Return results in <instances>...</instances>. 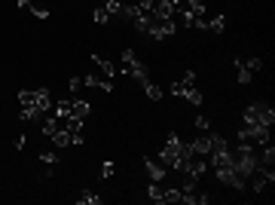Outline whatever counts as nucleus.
<instances>
[{
	"label": "nucleus",
	"instance_id": "nucleus-33",
	"mask_svg": "<svg viewBox=\"0 0 275 205\" xmlns=\"http://www.w3.org/2000/svg\"><path fill=\"white\" fill-rule=\"evenodd\" d=\"M122 4H138V6H144L147 12L153 10V0H122Z\"/></svg>",
	"mask_w": 275,
	"mask_h": 205
},
{
	"label": "nucleus",
	"instance_id": "nucleus-15",
	"mask_svg": "<svg viewBox=\"0 0 275 205\" xmlns=\"http://www.w3.org/2000/svg\"><path fill=\"white\" fill-rule=\"evenodd\" d=\"M61 126H64V122H61V120H58V116H49V120H46V122H43V126H40V132H43V135H46V138H52V135H55V132H58V129H61Z\"/></svg>",
	"mask_w": 275,
	"mask_h": 205
},
{
	"label": "nucleus",
	"instance_id": "nucleus-12",
	"mask_svg": "<svg viewBox=\"0 0 275 205\" xmlns=\"http://www.w3.org/2000/svg\"><path fill=\"white\" fill-rule=\"evenodd\" d=\"M92 62H95L98 68H101V74L107 76V80H113V76H116V70H119V68H116L110 58H98V56H92Z\"/></svg>",
	"mask_w": 275,
	"mask_h": 205
},
{
	"label": "nucleus",
	"instance_id": "nucleus-34",
	"mask_svg": "<svg viewBox=\"0 0 275 205\" xmlns=\"http://www.w3.org/2000/svg\"><path fill=\"white\" fill-rule=\"evenodd\" d=\"M113 172H116V166H113V162H104V166H101V172H98V174H101V178H110Z\"/></svg>",
	"mask_w": 275,
	"mask_h": 205
},
{
	"label": "nucleus",
	"instance_id": "nucleus-19",
	"mask_svg": "<svg viewBox=\"0 0 275 205\" xmlns=\"http://www.w3.org/2000/svg\"><path fill=\"white\" fill-rule=\"evenodd\" d=\"M64 129H67L70 135H83V129H86V120L70 116V120H64Z\"/></svg>",
	"mask_w": 275,
	"mask_h": 205
},
{
	"label": "nucleus",
	"instance_id": "nucleus-21",
	"mask_svg": "<svg viewBox=\"0 0 275 205\" xmlns=\"http://www.w3.org/2000/svg\"><path fill=\"white\" fill-rule=\"evenodd\" d=\"M77 205H101V196H95L92 190H83L77 196Z\"/></svg>",
	"mask_w": 275,
	"mask_h": 205
},
{
	"label": "nucleus",
	"instance_id": "nucleus-30",
	"mask_svg": "<svg viewBox=\"0 0 275 205\" xmlns=\"http://www.w3.org/2000/svg\"><path fill=\"white\" fill-rule=\"evenodd\" d=\"M67 89H70V95H77V92L83 89V76H70V83H67Z\"/></svg>",
	"mask_w": 275,
	"mask_h": 205
},
{
	"label": "nucleus",
	"instance_id": "nucleus-16",
	"mask_svg": "<svg viewBox=\"0 0 275 205\" xmlns=\"http://www.w3.org/2000/svg\"><path fill=\"white\" fill-rule=\"evenodd\" d=\"M101 6L110 12V18H122V6L126 4H122V0H101Z\"/></svg>",
	"mask_w": 275,
	"mask_h": 205
},
{
	"label": "nucleus",
	"instance_id": "nucleus-25",
	"mask_svg": "<svg viewBox=\"0 0 275 205\" xmlns=\"http://www.w3.org/2000/svg\"><path fill=\"white\" fill-rule=\"evenodd\" d=\"M40 160H43L46 166H58V162H61V156H58L55 150H46V153H40Z\"/></svg>",
	"mask_w": 275,
	"mask_h": 205
},
{
	"label": "nucleus",
	"instance_id": "nucleus-10",
	"mask_svg": "<svg viewBox=\"0 0 275 205\" xmlns=\"http://www.w3.org/2000/svg\"><path fill=\"white\" fill-rule=\"evenodd\" d=\"M83 86H92V89H101V92H113V83H110V80H98L95 74H86V76H83Z\"/></svg>",
	"mask_w": 275,
	"mask_h": 205
},
{
	"label": "nucleus",
	"instance_id": "nucleus-11",
	"mask_svg": "<svg viewBox=\"0 0 275 205\" xmlns=\"http://www.w3.org/2000/svg\"><path fill=\"white\" fill-rule=\"evenodd\" d=\"M147 199H150V202H162V199H165L162 181H150V184H147Z\"/></svg>",
	"mask_w": 275,
	"mask_h": 205
},
{
	"label": "nucleus",
	"instance_id": "nucleus-26",
	"mask_svg": "<svg viewBox=\"0 0 275 205\" xmlns=\"http://www.w3.org/2000/svg\"><path fill=\"white\" fill-rule=\"evenodd\" d=\"M187 10H193L196 16H205L208 6H205V0H187Z\"/></svg>",
	"mask_w": 275,
	"mask_h": 205
},
{
	"label": "nucleus",
	"instance_id": "nucleus-1",
	"mask_svg": "<svg viewBox=\"0 0 275 205\" xmlns=\"http://www.w3.org/2000/svg\"><path fill=\"white\" fill-rule=\"evenodd\" d=\"M18 101H21V110H18L21 122L40 120L43 114H49V108H52V95H49V89H21Z\"/></svg>",
	"mask_w": 275,
	"mask_h": 205
},
{
	"label": "nucleus",
	"instance_id": "nucleus-3",
	"mask_svg": "<svg viewBox=\"0 0 275 205\" xmlns=\"http://www.w3.org/2000/svg\"><path fill=\"white\" fill-rule=\"evenodd\" d=\"M122 70H126L132 80L147 83V64L135 56V49H122Z\"/></svg>",
	"mask_w": 275,
	"mask_h": 205
},
{
	"label": "nucleus",
	"instance_id": "nucleus-8",
	"mask_svg": "<svg viewBox=\"0 0 275 205\" xmlns=\"http://www.w3.org/2000/svg\"><path fill=\"white\" fill-rule=\"evenodd\" d=\"M144 168H147V178H150V181H162V178L168 174V168H165L159 160H150V156L144 160Z\"/></svg>",
	"mask_w": 275,
	"mask_h": 205
},
{
	"label": "nucleus",
	"instance_id": "nucleus-24",
	"mask_svg": "<svg viewBox=\"0 0 275 205\" xmlns=\"http://www.w3.org/2000/svg\"><path fill=\"white\" fill-rule=\"evenodd\" d=\"M92 18H95V24H107V22H110V12H107L101 4H98V6H95V12H92Z\"/></svg>",
	"mask_w": 275,
	"mask_h": 205
},
{
	"label": "nucleus",
	"instance_id": "nucleus-14",
	"mask_svg": "<svg viewBox=\"0 0 275 205\" xmlns=\"http://www.w3.org/2000/svg\"><path fill=\"white\" fill-rule=\"evenodd\" d=\"M193 153H196V156H208V153H211V135L196 138L193 141Z\"/></svg>",
	"mask_w": 275,
	"mask_h": 205
},
{
	"label": "nucleus",
	"instance_id": "nucleus-32",
	"mask_svg": "<svg viewBox=\"0 0 275 205\" xmlns=\"http://www.w3.org/2000/svg\"><path fill=\"white\" fill-rule=\"evenodd\" d=\"M181 83H184V86H196V70H187V74L181 76Z\"/></svg>",
	"mask_w": 275,
	"mask_h": 205
},
{
	"label": "nucleus",
	"instance_id": "nucleus-7",
	"mask_svg": "<svg viewBox=\"0 0 275 205\" xmlns=\"http://www.w3.org/2000/svg\"><path fill=\"white\" fill-rule=\"evenodd\" d=\"M205 172H208V162H205V160H199V156H193V160L184 166V174L193 178V181H199V178H202Z\"/></svg>",
	"mask_w": 275,
	"mask_h": 205
},
{
	"label": "nucleus",
	"instance_id": "nucleus-5",
	"mask_svg": "<svg viewBox=\"0 0 275 205\" xmlns=\"http://www.w3.org/2000/svg\"><path fill=\"white\" fill-rule=\"evenodd\" d=\"M178 34V24H174V18H168V22H150L147 24V37H153V40H168V37H174Z\"/></svg>",
	"mask_w": 275,
	"mask_h": 205
},
{
	"label": "nucleus",
	"instance_id": "nucleus-13",
	"mask_svg": "<svg viewBox=\"0 0 275 205\" xmlns=\"http://www.w3.org/2000/svg\"><path fill=\"white\" fill-rule=\"evenodd\" d=\"M233 64H236V70H239V74H236V80H239L242 86H248V83H251V80H254V74H251V70H248V68H245V58H236Z\"/></svg>",
	"mask_w": 275,
	"mask_h": 205
},
{
	"label": "nucleus",
	"instance_id": "nucleus-6",
	"mask_svg": "<svg viewBox=\"0 0 275 205\" xmlns=\"http://www.w3.org/2000/svg\"><path fill=\"white\" fill-rule=\"evenodd\" d=\"M150 16H153L156 22H168V18H174V4H171V0H153Z\"/></svg>",
	"mask_w": 275,
	"mask_h": 205
},
{
	"label": "nucleus",
	"instance_id": "nucleus-17",
	"mask_svg": "<svg viewBox=\"0 0 275 205\" xmlns=\"http://www.w3.org/2000/svg\"><path fill=\"white\" fill-rule=\"evenodd\" d=\"M70 104H73V98H61V101H55V116H58L61 122L70 116Z\"/></svg>",
	"mask_w": 275,
	"mask_h": 205
},
{
	"label": "nucleus",
	"instance_id": "nucleus-9",
	"mask_svg": "<svg viewBox=\"0 0 275 205\" xmlns=\"http://www.w3.org/2000/svg\"><path fill=\"white\" fill-rule=\"evenodd\" d=\"M89 101H83V98H77V95H73V104H70V116H77V120H86L89 116ZM67 116V120H70Z\"/></svg>",
	"mask_w": 275,
	"mask_h": 205
},
{
	"label": "nucleus",
	"instance_id": "nucleus-28",
	"mask_svg": "<svg viewBox=\"0 0 275 205\" xmlns=\"http://www.w3.org/2000/svg\"><path fill=\"white\" fill-rule=\"evenodd\" d=\"M28 10H31V12H34V16H37L40 22H46V18H49V10H46V6H37V4H28Z\"/></svg>",
	"mask_w": 275,
	"mask_h": 205
},
{
	"label": "nucleus",
	"instance_id": "nucleus-18",
	"mask_svg": "<svg viewBox=\"0 0 275 205\" xmlns=\"http://www.w3.org/2000/svg\"><path fill=\"white\" fill-rule=\"evenodd\" d=\"M181 98H184V101H190V104H193V108H199V104H202V101H205V98H202V92H199L196 86H190V89H184V95H181Z\"/></svg>",
	"mask_w": 275,
	"mask_h": 205
},
{
	"label": "nucleus",
	"instance_id": "nucleus-31",
	"mask_svg": "<svg viewBox=\"0 0 275 205\" xmlns=\"http://www.w3.org/2000/svg\"><path fill=\"white\" fill-rule=\"evenodd\" d=\"M245 68L254 74V70H260V68H263V58H257V56H254V58H248V62H245Z\"/></svg>",
	"mask_w": 275,
	"mask_h": 205
},
{
	"label": "nucleus",
	"instance_id": "nucleus-22",
	"mask_svg": "<svg viewBox=\"0 0 275 205\" xmlns=\"http://www.w3.org/2000/svg\"><path fill=\"white\" fill-rule=\"evenodd\" d=\"M52 144H55V147H70V132L64 129V126H61V129L52 135Z\"/></svg>",
	"mask_w": 275,
	"mask_h": 205
},
{
	"label": "nucleus",
	"instance_id": "nucleus-29",
	"mask_svg": "<svg viewBox=\"0 0 275 205\" xmlns=\"http://www.w3.org/2000/svg\"><path fill=\"white\" fill-rule=\"evenodd\" d=\"M193 126H196L199 132H208V129H211V120H208V116H196V120H193Z\"/></svg>",
	"mask_w": 275,
	"mask_h": 205
},
{
	"label": "nucleus",
	"instance_id": "nucleus-23",
	"mask_svg": "<svg viewBox=\"0 0 275 205\" xmlns=\"http://www.w3.org/2000/svg\"><path fill=\"white\" fill-rule=\"evenodd\" d=\"M141 86H144V92H147L150 101H159V98H162V89H159L156 83H150V80H147V83H141Z\"/></svg>",
	"mask_w": 275,
	"mask_h": 205
},
{
	"label": "nucleus",
	"instance_id": "nucleus-27",
	"mask_svg": "<svg viewBox=\"0 0 275 205\" xmlns=\"http://www.w3.org/2000/svg\"><path fill=\"white\" fill-rule=\"evenodd\" d=\"M181 196H184V193H181L178 187H165V199H162V202H181Z\"/></svg>",
	"mask_w": 275,
	"mask_h": 205
},
{
	"label": "nucleus",
	"instance_id": "nucleus-2",
	"mask_svg": "<svg viewBox=\"0 0 275 205\" xmlns=\"http://www.w3.org/2000/svg\"><path fill=\"white\" fill-rule=\"evenodd\" d=\"M242 120L248 122H257V126H266V129H272V122H275V110L269 104H263V101H254V104H248Z\"/></svg>",
	"mask_w": 275,
	"mask_h": 205
},
{
	"label": "nucleus",
	"instance_id": "nucleus-20",
	"mask_svg": "<svg viewBox=\"0 0 275 205\" xmlns=\"http://www.w3.org/2000/svg\"><path fill=\"white\" fill-rule=\"evenodd\" d=\"M208 31H214V34H223L227 31V16H214V18H208Z\"/></svg>",
	"mask_w": 275,
	"mask_h": 205
},
{
	"label": "nucleus",
	"instance_id": "nucleus-4",
	"mask_svg": "<svg viewBox=\"0 0 275 205\" xmlns=\"http://www.w3.org/2000/svg\"><path fill=\"white\" fill-rule=\"evenodd\" d=\"M245 126L239 129V141H251V144H257V147H263L266 141H269V129L266 126H257V122H248V120H242Z\"/></svg>",
	"mask_w": 275,
	"mask_h": 205
}]
</instances>
